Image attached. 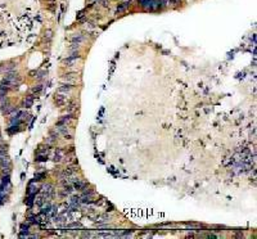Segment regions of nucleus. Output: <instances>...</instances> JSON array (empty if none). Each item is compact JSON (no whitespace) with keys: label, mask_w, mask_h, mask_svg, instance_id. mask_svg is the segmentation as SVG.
I'll use <instances>...</instances> for the list:
<instances>
[{"label":"nucleus","mask_w":257,"mask_h":239,"mask_svg":"<svg viewBox=\"0 0 257 239\" xmlns=\"http://www.w3.org/2000/svg\"><path fill=\"white\" fill-rule=\"evenodd\" d=\"M39 192V185L35 184V180H32L29 185V190H27V194H36Z\"/></svg>","instance_id":"f257e3e1"},{"label":"nucleus","mask_w":257,"mask_h":239,"mask_svg":"<svg viewBox=\"0 0 257 239\" xmlns=\"http://www.w3.org/2000/svg\"><path fill=\"white\" fill-rule=\"evenodd\" d=\"M73 89V85L72 84H67V85H62L61 87L58 89V93H64V94H67V93H69Z\"/></svg>","instance_id":"f03ea898"},{"label":"nucleus","mask_w":257,"mask_h":239,"mask_svg":"<svg viewBox=\"0 0 257 239\" xmlns=\"http://www.w3.org/2000/svg\"><path fill=\"white\" fill-rule=\"evenodd\" d=\"M73 187H75L76 189H79V190H85L86 184H85V182H82V181H79V180H77L75 184H73Z\"/></svg>","instance_id":"7ed1b4c3"},{"label":"nucleus","mask_w":257,"mask_h":239,"mask_svg":"<svg viewBox=\"0 0 257 239\" xmlns=\"http://www.w3.org/2000/svg\"><path fill=\"white\" fill-rule=\"evenodd\" d=\"M48 160V154L41 153V154H36V161L37 162H45Z\"/></svg>","instance_id":"20e7f679"},{"label":"nucleus","mask_w":257,"mask_h":239,"mask_svg":"<svg viewBox=\"0 0 257 239\" xmlns=\"http://www.w3.org/2000/svg\"><path fill=\"white\" fill-rule=\"evenodd\" d=\"M129 5H130V1H126V3H122V4H121V5H120V6H118V8H117V13H120V12H124V10H125L126 8H127V6H129Z\"/></svg>","instance_id":"39448f33"},{"label":"nucleus","mask_w":257,"mask_h":239,"mask_svg":"<svg viewBox=\"0 0 257 239\" xmlns=\"http://www.w3.org/2000/svg\"><path fill=\"white\" fill-rule=\"evenodd\" d=\"M32 104V98H29L27 100H24V103H23V105L24 107H30V105Z\"/></svg>","instance_id":"423d86ee"},{"label":"nucleus","mask_w":257,"mask_h":239,"mask_svg":"<svg viewBox=\"0 0 257 239\" xmlns=\"http://www.w3.org/2000/svg\"><path fill=\"white\" fill-rule=\"evenodd\" d=\"M99 219H100V221H108V220H110V216H108V215H103V216H100Z\"/></svg>","instance_id":"0eeeda50"}]
</instances>
